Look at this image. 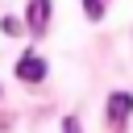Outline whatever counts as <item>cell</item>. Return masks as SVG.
<instances>
[{
    "instance_id": "obj_1",
    "label": "cell",
    "mask_w": 133,
    "mask_h": 133,
    "mask_svg": "<svg viewBox=\"0 0 133 133\" xmlns=\"http://www.w3.org/2000/svg\"><path fill=\"white\" fill-rule=\"evenodd\" d=\"M17 79H25V83H42V79H46V58L33 54V50L21 54V58H17Z\"/></svg>"
},
{
    "instance_id": "obj_2",
    "label": "cell",
    "mask_w": 133,
    "mask_h": 133,
    "mask_svg": "<svg viewBox=\"0 0 133 133\" xmlns=\"http://www.w3.org/2000/svg\"><path fill=\"white\" fill-rule=\"evenodd\" d=\"M46 25H50V0H29V8H25V29H29V33H46Z\"/></svg>"
},
{
    "instance_id": "obj_3",
    "label": "cell",
    "mask_w": 133,
    "mask_h": 133,
    "mask_svg": "<svg viewBox=\"0 0 133 133\" xmlns=\"http://www.w3.org/2000/svg\"><path fill=\"white\" fill-rule=\"evenodd\" d=\"M129 116H133V96L129 91H112L108 96V121L112 125H125Z\"/></svg>"
},
{
    "instance_id": "obj_4",
    "label": "cell",
    "mask_w": 133,
    "mask_h": 133,
    "mask_svg": "<svg viewBox=\"0 0 133 133\" xmlns=\"http://www.w3.org/2000/svg\"><path fill=\"white\" fill-rule=\"evenodd\" d=\"M83 12H87L91 21H100V17H104V0H83Z\"/></svg>"
},
{
    "instance_id": "obj_5",
    "label": "cell",
    "mask_w": 133,
    "mask_h": 133,
    "mask_svg": "<svg viewBox=\"0 0 133 133\" xmlns=\"http://www.w3.org/2000/svg\"><path fill=\"white\" fill-rule=\"evenodd\" d=\"M0 29H4V33H25V25H21L17 17H4V21H0Z\"/></svg>"
},
{
    "instance_id": "obj_6",
    "label": "cell",
    "mask_w": 133,
    "mask_h": 133,
    "mask_svg": "<svg viewBox=\"0 0 133 133\" xmlns=\"http://www.w3.org/2000/svg\"><path fill=\"white\" fill-rule=\"evenodd\" d=\"M62 133H79V121H75V116H66V121H62Z\"/></svg>"
}]
</instances>
